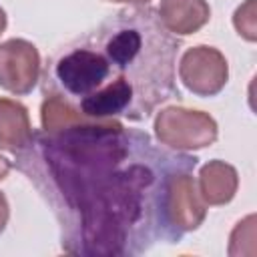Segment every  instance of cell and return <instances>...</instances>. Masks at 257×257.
<instances>
[{
	"mask_svg": "<svg viewBox=\"0 0 257 257\" xmlns=\"http://www.w3.org/2000/svg\"><path fill=\"white\" fill-rule=\"evenodd\" d=\"M6 221H8V203H6V197L0 193V233L6 227Z\"/></svg>",
	"mask_w": 257,
	"mask_h": 257,
	"instance_id": "obj_9",
	"label": "cell"
},
{
	"mask_svg": "<svg viewBox=\"0 0 257 257\" xmlns=\"http://www.w3.org/2000/svg\"><path fill=\"white\" fill-rule=\"evenodd\" d=\"M110 2H135V4H147L149 0H110Z\"/></svg>",
	"mask_w": 257,
	"mask_h": 257,
	"instance_id": "obj_12",
	"label": "cell"
},
{
	"mask_svg": "<svg viewBox=\"0 0 257 257\" xmlns=\"http://www.w3.org/2000/svg\"><path fill=\"white\" fill-rule=\"evenodd\" d=\"M179 74L191 92L213 96L227 82V60L211 46H195L183 54Z\"/></svg>",
	"mask_w": 257,
	"mask_h": 257,
	"instance_id": "obj_4",
	"label": "cell"
},
{
	"mask_svg": "<svg viewBox=\"0 0 257 257\" xmlns=\"http://www.w3.org/2000/svg\"><path fill=\"white\" fill-rule=\"evenodd\" d=\"M197 163L112 120L36 135L16 167L50 201L66 253L137 255L181 241L175 197Z\"/></svg>",
	"mask_w": 257,
	"mask_h": 257,
	"instance_id": "obj_1",
	"label": "cell"
},
{
	"mask_svg": "<svg viewBox=\"0 0 257 257\" xmlns=\"http://www.w3.org/2000/svg\"><path fill=\"white\" fill-rule=\"evenodd\" d=\"M32 139L26 106L16 100L0 98V147L10 153H22Z\"/></svg>",
	"mask_w": 257,
	"mask_h": 257,
	"instance_id": "obj_7",
	"label": "cell"
},
{
	"mask_svg": "<svg viewBox=\"0 0 257 257\" xmlns=\"http://www.w3.org/2000/svg\"><path fill=\"white\" fill-rule=\"evenodd\" d=\"M179 48L157 10L124 8L46 62L42 92L82 122H141L179 96Z\"/></svg>",
	"mask_w": 257,
	"mask_h": 257,
	"instance_id": "obj_2",
	"label": "cell"
},
{
	"mask_svg": "<svg viewBox=\"0 0 257 257\" xmlns=\"http://www.w3.org/2000/svg\"><path fill=\"white\" fill-rule=\"evenodd\" d=\"M157 137L171 149H201L217 139V124L211 116L199 110L167 108L159 112Z\"/></svg>",
	"mask_w": 257,
	"mask_h": 257,
	"instance_id": "obj_3",
	"label": "cell"
},
{
	"mask_svg": "<svg viewBox=\"0 0 257 257\" xmlns=\"http://www.w3.org/2000/svg\"><path fill=\"white\" fill-rule=\"evenodd\" d=\"M8 171H10V163H8L4 157H0V181L8 175Z\"/></svg>",
	"mask_w": 257,
	"mask_h": 257,
	"instance_id": "obj_10",
	"label": "cell"
},
{
	"mask_svg": "<svg viewBox=\"0 0 257 257\" xmlns=\"http://www.w3.org/2000/svg\"><path fill=\"white\" fill-rule=\"evenodd\" d=\"M159 16L169 32L193 34L211 18V10L205 0H161Z\"/></svg>",
	"mask_w": 257,
	"mask_h": 257,
	"instance_id": "obj_6",
	"label": "cell"
},
{
	"mask_svg": "<svg viewBox=\"0 0 257 257\" xmlns=\"http://www.w3.org/2000/svg\"><path fill=\"white\" fill-rule=\"evenodd\" d=\"M237 189V173L233 167L213 161L201 171V197L209 205L229 203Z\"/></svg>",
	"mask_w": 257,
	"mask_h": 257,
	"instance_id": "obj_8",
	"label": "cell"
},
{
	"mask_svg": "<svg viewBox=\"0 0 257 257\" xmlns=\"http://www.w3.org/2000/svg\"><path fill=\"white\" fill-rule=\"evenodd\" d=\"M40 72V58L34 44L12 38L0 44V86L12 94H28Z\"/></svg>",
	"mask_w": 257,
	"mask_h": 257,
	"instance_id": "obj_5",
	"label": "cell"
},
{
	"mask_svg": "<svg viewBox=\"0 0 257 257\" xmlns=\"http://www.w3.org/2000/svg\"><path fill=\"white\" fill-rule=\"evenodd\" d=\"M4 28H6V14H4V10L0 8V34L4 32Z\"/></svg>",
	"mask_w": 257,
	"mask_h": 257,
	"instance_id": "obj_11",
	"label": "cell"
}]
</instances>
